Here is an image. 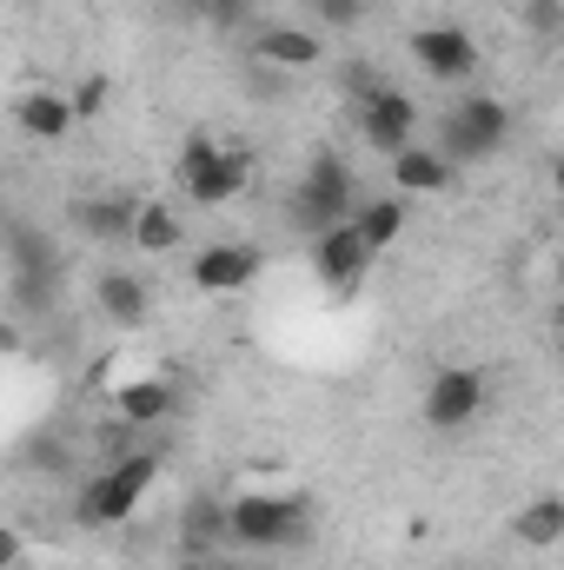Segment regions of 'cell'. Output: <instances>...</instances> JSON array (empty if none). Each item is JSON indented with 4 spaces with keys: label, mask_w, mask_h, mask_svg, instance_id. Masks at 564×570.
Listing matches in <instances>:
<instances>
[{
    "label": "cell",
    "mask_w": 564,
    "mask_h": 570,
    "mask_svg": "<svg viewBox=\"0 0 564 570\" xmlns=\"http://www.w3.org/2000/svg\"><path fill=\"white\" fill-rule=\"evenodd\" d=\"M153 478H159V458L153 451H120V458H107L87 484H80V504H74V518L80 524H127L134 511H140V498L153 491Z\"/></svg>",
    "instance_id": "6da1fadb"
},
{
    "label": "cell",
    "mask_w": 564,
    "mask_h": 570,
    "mask_svg": "<svg viewBox=\"0 0 564 570\" xmlns=\"http://www.w3.org/2000/svg\"><path fill=\"white\" fill-rule=\"evenodd\" d=\"M305 524H312V504L299 491H246L226 504V544H246V551L299 544Z\"/></svg>",
    "instance_id": "7a4b0ae2"
},
{
    "label": "cell",
    "mask_w": 564,
    "mask_h": 570,
    "mask_svg": "<svg viewBox=\"0 0 564 570\" xmlns=\"http://www.w3.org/2000/svg\"><path fill=\"white\" fill-rule=\"evenodd\" d=\"M352 206H359V193H352V166H346L339 153H312V166L299 173V186H292V199H285V219H292L299 233L319 239L325 226H346Z\"/></svg>",
    "instance_id": "3957f363"
},
{
    "label": "cell",
    "mask_w": 564,
    "mask_h": 570,
    "mask_svg": "<svg viewBox=\"0 0 564 570\" xmlns=\"http://www.w3.org/2000/svg\"><path fill=\"white\" fill-rule=\"evenodd\" d=\"M505 140H512V107L492 100V94H465V100L445 114V127H438V153H445L451 166H478V159L505 153Z\"/></svg>",
    "instance_id": "277c9868"
},
{
    "label": "cell",
    "mask_w": 564,
    "mask_h": 570,
    "mask_svg": "<svg viewBox=\"0 0 564 570\" xmlns=\"http://www.w3.org/2000/svg\"><path fill=\"white\" fill-rule=\"evenodd\" d=\"M246 179H253V153H233L206 134L179 146V193H193V206H226L246 193Z\"/></svg>",
    "instance_id": "5b68a950"
},
{
    "label": "cell",
    "mask_w": 564,
    "mask_h": 570,
    "mask_svg": "<svg viewBox=\"0 0 564 570\" xmlns=\"http://www.w3.org/2000/svg\"><path fill=\"white\" fill-rule=\"evenodd\" d=\"M352 120H359V140L372 146V153H399V146H412L419 134V100L406 94V87H379V94H366V100H352Z\"/></svg>",
    "instance_id": "8992f818"
},
{
    "label": "cell",
    "mask_w": 564,
    "mask_h": 570,
    "mask_svg": "<svg viewBox=\"0 0 564 570\" xmlns=\"http://www.w3.org/2000/svg\"><path fill=\"white\" fill-rule=\"evenodd\" d=\"M419 412H425V425L431 431L471 425V419L485 412V372H478V365H445V372H431Z\"/></svg>",
    "instance_id": "52a82bcc"
},
{
    "label": "cell",
    "mask_w": 564,
    "mask_h": 570,
    "mask_svg": "<svg viewBox=\"0 0 564 570\" xmlns=\"http://www.w3.org/2000/svg\"><path fill=\"white\" fill-rule=\"evenodd\" d=\"M406 53L419 60L431 80H471V73H478V40H471L458 20H445V27H412V33H406Z\"/></svg>",
    "instance_id": "ba28073f"
},
{
    "label": "cell",
    "mask_w": 564,
    "mask_h": 570,
    "mask_svg": "<svg viewBox=\"0 0 564 570\" xmlns=\"http://www.w3.org/2000/svg\"><path fill=\"white\" fill-rule=\"evenodd\" d=\"M134 206L140 199H127V193H80L67 206V226L87 233L94 246H127L134 239Z\"/></svg>",
    "instance_id": "9c48e42d"
},
{
    "label": "cell",
    "mask_w": 564,
    "mask_h": 570,
    "mask_svg": "<svg viewBox=\"0 0 564 570\" xmlns=\"http://www.w3.org/2000/svg\"><path fill=\"white\" fill-rule=\"evenodd\" d=\"M312 273L332 285V292H352V285H366V273H372V253H366V239L352 226H325L312 239Z\"/></svg>",
    "instance_id": "30bf717a"
},
{
    "label": "cell",
    "mask_w": 564,
    "mask_h": 570,
    "mask_svg": "<svg viewBox=\"0 0 564 570\" xmlns=\"http://www.w3.org/2000/svg\"><path fill=\"white\" fill-rule=\"evenodd\" d=\"M319 53H325V40H319L312 27H285V20L253 27V67H273V73H305V67H319Z\"/></svg>",
    "instance_id": "8fae6325"
},
{
    "label": "cell",
    "mask_w": 564,
    "mask_h": 570,
    "mask_svg": "<svg viewBox=\"0 0 564 570\" xmlns=\"http://www.w3.org/2000/svg\"><path fill=\"white\" fill-rule=\"evenodd\" d=\"M253 279H260V253L240 246V239H220V246H206L193 259V285L213 292V298H233V292H246Z\"/></svg>",
    "instance_id": "7c38bea8"
},
{
    "label": "cell",
    "mask_w": 564,
    "mask_h": 570,
    "mask_svg": "<svg viewBox=\"0 0 564 570\" xmlns=\"http://www.w3.org/2000/svg\"><path fill=\"white\" fill-rule=\"evenodd\" d=\"M392 179H399V199H425V193H445L458 179V166L438 153V146H399L392 153Z\"/></svg>",
    "instance_id": "4fadbf2b"
},
{
    "label": "cell",
    "mask_w": 564,
    "mask_h": 570,
    "mask_svg": "<svg viewBox=\"0 0 564 570\" xmlns=\"http://www.w3.org/2000/svg\"><path fill=\"white\" fill-rule=\"evenodd\" d=\"M94 305H100L120 332H140L146 312H153V292L140 285V273H120V266H114V273L94 279Z\"/></svg>",
    "instance_id": "5bb4252c"
},
{
    "label": "cell",
    "mask_w": 564,
    "mask_h": 570,
    "mask_svg": "<svg viewBox=\"0 0 564 570\" xmlns=\"http://www.w3.org/2000/svg\"><path fill=\"white\" fill-rule=\"evenodd\" d=\"M346 226H352V233L366 239V253L379 259V253H392V246H399V233H406V199H399V193H379V199H359Z\"/></svg>",
    "instance_id": "9a60e30c"
},
{
    "label": "cell",
    "mask_w": 564,
    "mask_h": 570,
    "mask_svg": "<svg viewBox=\"0 0 564 570\" xmlns=\"http://www.w3.org/2000/svg\"><path fill=\"white\" fill-rule=\"evenodd\" d=\"M114 412H120V425H134V431L166 425V419L179 412V392H173L166 379H134V385L114 392Z\"/></svg>",
    "instance_id": "2e32d148"
},
{
    "label": "cell",
    "mask_w": 564,
    "mask_h": 570,
    "mask_svg": "<svg viewBox=\"0 0 564 570\" xmlns=\"http://www.w3.org/2000/svg\"><path fill=\"white\" fill-rule=\"evenodd\" d=\"M179 538H186L193 558H213V551L226 544V498H186V511H179Z\"/></svg>",
    "instance_id": "e0dca14e"
},
{
    "label": "cell",
    "mask_w": 564,
    "mask_h": 570,
    "mask_svg": "<svg viewBox=\"0 0 564 570\" xmlns=\"http://www.w3.org/2000/svg\"><path fill=\"white\" fill-rule=\"evenodd\" d=\"M512 538H518V544H532V551L564 544V498H558V491H538V498L512 518Z\"/></svg>",
    "instance_id": "ac0fdd59"
},
{
    "label": "cell",
    "mask_w": 564,
    "mask_h": 570,
    "mask_svg": "<svg viewBox=\"0 0 564 570\" xmlns=\"http://www.w3.org/2000/svg\"><path fill=\"white\" fill-rule=\"evenodd\" d=\"M186 239V226H179V213L166 206V199H140L134 206V239L127 246H140V253H173Z\"/></svg>",
    "instance_id": "d6986e66"
},
{
    "label": "cell",
    "mask_w": 564,
    "mask_h": 570,
    "mask_svg": "<svg viewBox=\"0 0 564 570\" xmlns=\"http://www.w3.org/2000/svg\"><path fill=\"white\" fill-rule=\"evenodd\" d=\"M20 127H27V140H67L74 134V107H67V94H27L20 100Z\"/></svg>",
    "instance_id": "ffe728a7"
},
{
    "label": "cell",
    "mask_w": 564,
    "mask_h": 570,
    "mask_svg": "<svg viewBox=\"0 0 564 570\" xmlns=\"http://www.w3.org/2000/svg\"><path fill=\"white\" fill-rule=\"evenodd\" d=\"M253 7H260V0H193V13H200L206 27H220V33L246 27V20H253Z\"/></svg>",
    "instance_id": "44dd1931"
},
{
    "label": "cell",
    "mask_w": 564,
    "mask_h": 570,
    "mask_svg": "<svg viewBox=\"0 0 564 570\" xmlns=\"http://www.w3.org/2000/svg\"><path fill=\"white\" fill-rule=\"evenodd\" d=\"M107 94H114V87H107V73H94V80H80V87L67 94V107H74V127H80V120H100V107H107Z\"/></svg>",
    "instance_id": "7402d4cb"
},
{
    "label": "cell",
    "mask_w": 564,
    "mask_h": 570,
    "mask_svg": "<svg viewBox=\"0 0 564 570\" xmlns=\"http://www.w3.org/2000/svg\"><path fill=\"white\" fill-rule=\"evenodd\" d=\"M339 87H346V100H366V94L386 87V73H379L372 60H346V67H339Z\"/></svg>",
    "instance_id": "603a6c76"
},
{
    "label": "cell",
    "mask_w": 564,
    "mask_h": 570,
    "mask_svg": "<svg viewBox=\"0 0 564 570\" xmlns=\"http://www.w3.org/2000/svg\"><path fill=\"white\" fill-rule=\"evenodd\" d=\"M27 464H40V471H74V451H67V438L40 431V438L27 444Z\"/></svg>",
    "instance_id": "cb8c5ba5"
},
{
    "label": "cell",
    "mask_w": 564,
    "mask_h": 570,
    "mask_svg": "<svg viewBox=\"0 0 564 570\" xmlns=\"http://www.w3.org/2000/svg\"><path fill=\"white\" fill-rule=\"evenodd\" d=\"M525 27H532L538 40H558V27H564V0H525Z\"/></svg>",
    "instance_id": "d4e9b609"
},
{
    "label": "cell",
    "mask_w": 564,
    "mask_h": 570,
    "mask_svg": "<svg viewBox=\"0 0 564 570\" xmlns=\"http://www.w3.org/2000/svg\"><path fill=\"white\" fill-rule=\"evenodd\" d=\"M312 20L319 27H359L366 20V0H312Z\"/></svg>",
    "instance_id": "484cf974"
},
{
    "label": "cell",
    "mask_w": 564,
    "mask_h": 570,
    "mask_svg": "<svg viewBox=\"0 0 564 570\" xmlns=\"http://www.w3.org/2000/svg\"><path fill=\"white\" fill-rule=\"evenodd\" d=\"M13 564H20V531L0 524V570H13Z\"/></svg>",
    "instance_id": "4316f807"
},
{
    "label": "cell",
    "mask_w": 564,
    "mask_h": 570,
    "mask_svg": "<svg viewBox=\"0 0 564 570\" xmlns=\"http://www.w3.org/2000/svg\"><path fill=\"white\" fill-rule=\"evenodd\" d=\"M7 352H20V332H13V325L0 318V358H7Z\"/></svg>",
    "instance_id": "83f0119b"
},
{
    "label": "cell",
    "mask_w": 564,
    "mask_h": 570,
    "mask_svg": "<svg viewBox=\"0 0 564 570\" xmlns=\"http://www.w3.org/2000/svg\"><path fill=\"white\" fill-rule=\"evenodd\" d=\"M179 570H233V564H220V558H186Z\"/></svg>",
    "instance_id": "f1b7e54d"
},
{
    "label": "cell",
    "mask_w": 564,
    "mask_h": 570,
    "mask_svg": "<svg viewBox=\"0 0 564 570\" xmlns=\"http://www.w3.org/2000/svg\"><path fill=\"white\" fill-rule=\"evenodd\" d=\"M0 233H7V206H0Z\"/></svg>",
    "instance_id": "f546056e"
},
{
    "label": "cell",
    "mask_w": 564,
    "mask_h": 570,
    "mask_svg": "<svg viewBox=\"0 0 564 570\" xmlns=\"http://www.w3.org/2000/svg\"><path fill=\"white\" fill-rule=\"evenodd\" d=\"M233 570H240V564H233Z\"/></svg>",
    "instance_id": "4dcf8cb0"
}]
</instances>
